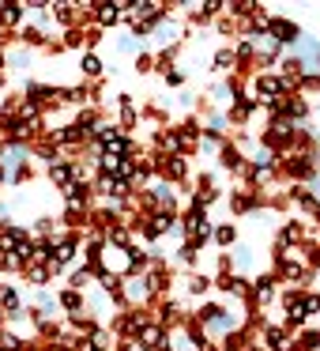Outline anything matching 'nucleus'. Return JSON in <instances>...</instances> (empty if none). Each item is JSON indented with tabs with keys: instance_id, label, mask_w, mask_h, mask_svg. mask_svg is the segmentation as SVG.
<instances>
[{
	"instance_id": "obj_1",
	"label": "nucleus",
	"mask_w": 320,
	"mask_h": 351,
	"mask_svg": "<svg viewBox=\"0 0 320 351\" xmlns=\"http://www.w3.org/2000/svg\"><path fill=\"white\" fill-rule=\"evenodd\" d=\"M286 95H294V84H286V80L279 76V72H256V76H249V99L260 102V110H271L279 99H286Z\"/></svg>"
},
{
	"instance_id": "obj_26",
	"label": "nucleus",
	"mask_w": 320,
	"mask_h": 351,
	"mask_svg": "<svg viewBox=\"0 0 320 351\" xmlns=\"http://www.w3.org/2000/svg\"><path fill=\"white\" fill-rule=\"evenodd\" d=\"M162 84H166L170 91H181V87H185V72H181V69H170V72H162Z\"/></svg>"
},
{
	"instance_id": "obj_33",
	"label": "nucleus",
	"mask_w": 320,
	"mask_h": 351,
	"mask_svg": "<svg viewBox=\"0 0 320 351\" xmlns=\"http://www.w3.org/2000/svg\"><path fill=\"white\" fill-rule=\"evenodd\" d=\"M317 76H320V53H317Z\"/></svg>"
},
{
	"instance_id": "obj_3",
	"label": "nucleus",
	"mask_w": 320,
	"mask_h": 351,
	"mask_svg": "<svg viewBox=\"0 0 320 351\" xmlns=\"http://www.w3.org/2000/svg\"><path fill=\"white\" fill-rule=\"evenodd\" d=\"M264 34H267V38H271L275 42V46H279V49H294L297 46V42H302V27H297L294 23V19H282V16H271V19H267V27H264Z\"/></svg>"
},
{
	"instance_id": "obj_4",
	"label": "nucleus",
	"mask_w": 320,
	"mask_h": 351,
	"mask_svg": "<svg viewBox=\"0 0 320 351\" xmlns=\"http://www.w3.org/2000/svg\"><path fill=\"white\" fill-rule=\"evenodd\" d=\"M181 234H185V242H196L200 250H204V242H211V234H215L207 212H185L181 215Z\"/></svg>"
},
{
	"instance_id": "obj_11",
	"label": "nucleus",
	"mask_w": 320,
	"mask_h": 351,
	"mask_svg": "<svg viewBox=\"0 0 320 351\" xmlns=\"http://www.w3.org/2000/svg\"><path fill=\"white\" fill-rule=\"evenodd\" d=\"M219 167L226 170V174H245V167H249V155H241V152H237V147L226 140V144L219 147Z\"/></svg>"
},
{
	"instance_id": "obj_2",
	"label": "nucleus",
	"mask_w": 320,
	"mask_h": 351,
	"mask_svg": "<svg viewBox=\"0 0 320 351\" xmlns=\"http://www.w3.org/2000/svg\"><path fill=\"white\" fill-rule=\"evenodd\" d=\"M305 295H309L305 287H286L279 295V302H282V328H302L305 321H309V313H305Z\"/></svg>"
},
{
	"instance_id": "obj_17",
	"label": "nucleus",
	"mask_w": 320,
	"mask_h": 351,
	"mask_svg": "<svg viewBox=\"0 0 320 351\" xmlns=\"http://www.w3.org/2000/svg\"><path fill=\"white\" fill-rule=\"evenodd\" d=\"M57 306H64L68 310V317H76V313H83V306H87V298H83V291H61L57 295Z\"/></svg>"
},
{
	"instance_id": "obj_25",
	"label": "nucleus",
	"mask_w": 320,
	"mask_h": 351,
	"mask_svg": "<svg viewBox=\"0 0 320 351\" xmlns=\"http://www.w3.org/2000/svg\"><path fill=\"white\" fill-rule=\"evenodd\" d=\"M31 178H34V167H31V162H23V167H16L8 174V185H27Z\"/></svg>"
},
{
	"instance_id": "obj_5",
	"label": "nucleus",
	"mask_w": 320,
	"mask_h": 351,
	"mask_svg": "<svg viewBox=\"0 0 320 351\" xmlns=\"http://www.w3.org/2000/svg\"><path fill=\"white\" fill-rule=\"evenodd\" d=\"M155 170H159L162 182H170V185L189 182V159H185V155H159L155 152Z\"/></svg>"
},
{
	"instance_id": "obj_23",
	"label": "nucleus",
	"mask_w": 320,
	"mask_h": 351,
	"mask_svg": "<svg viewBox=\"0 0 320 351\" xmlns=\"http://www.w3.org/2000/svg\"><path fill=\"white\" fill-rule=\"evenodd\" d=\"M317 91H320V76H317V72H305V76L294 84V95H302V99H305V95H317Z\"/></svg>"
},
{
	"instance_id": "obj_10",
	"label": "nucleus",
	"mask_w": 320,
	"mask_h": 351,
	"mask_svg": "<svg viewBox=\"0 0 320 351\" xmlns=\"http://www.w3.org/2000/svg\"><path fill=\"white\" fill-rule=\"evenodd\" d=\"M226 204H230V212L241 219V215H252V212L260 208V193H256V189H245V185H241V189H234V193L226 197Z\"/></svg>"
},
{
	"instance_id": "obj_7",
	"label": "nucleus",
	"mask_w": 320,
	"mask_h": 351,
	"mask_svg": "<svg viewBox=\"0 0 320 351\" xmlns=\"http://www.w3.org/2000/svg\"><path fill=\"white\" fill-rule=\"evenodd\" d=\"M297 245H305V223L286 219L279 227V234H275V253H290V250H297Z\"/></svg>"
},
{
	"instance_id": "obj_29",
	"label": "nucleus",
	"mask_w": 320,
	"mask_h": 351,
	"mask_svg": "<svg viewBox=\"0 0 320 351\" xmlns=\"http://www.w3.org/2000/svg\"><path fill=\"white\" fill-rule=\"evenodd\" d=\"M305 313H309V317L320 313V291H309V295H305Z\"/></svg>"
},
{
	"instance_id": "obj_31",
	"label": "nucleus",
	"mask_w": 320,
	"mask_h": 351,
	"mask_svg": "<svg viewBox=\"0 0 320 351\" xmlns=\"http://www.w3.org/2000/svg\"><path fill=\"white\" fill-rule=\"evenodd\" d=\"M117 351H147L139 340H117Z\"/></svg>"
},
{
	"instance_id": "obj_27",
	"label": "nucleus",
	"mask_w": 320,
	"mask_h": 351,
	"mask_svg": "<svg viewBox=\"0 0 320 351\" xmlns=\"http://www.w3.org/2000/svg\"><path fill=\"white\" fill-rule=\"evenodd\" d=\"M132 69H136L139 76H147V72L155 69V57H151V53H144V49H139V53H136V64H132Z\"/></svg>"
},
{
	"instance_id": "obj_30",
	"label": "nucleus",
	"mask_w": 320,
	"mask_h": 351,
	"mask_svg": "<svg viewBox=\"0 0 320 351\" xmlns=\"http://www.w3.org/2000/svg\"><path fill=\"white\" fill-rule=\"evenodd\" d=\"M139 46H144V42H136L129 34V38H117V49H121V53H139Z\"/></svg>"
},
{
	"instance_id": "obj_13",
	"label": "nucleus",
	"mask_w": 320,
	"mask_h": 351,
	"mask_svg": "<svg viewBox=\"0 0 320 351\" xmlns=\"http://www.w3.org/2000/svg\"><path fill=\"white\" fill-rule=\"evenodd\" d=\"M151 317H155V321H159V325L170 332V325H177V321H181L185 313H181V302H177V298H162V302H159V310H155Z\"/></svg>"
},
{
	"instance_id": "obj_18",
	"label": "nucleus",
	"mask_w": 320,
	"mask_h": 351,
	"mask_svg": "<svg viewBox=\"0 0 320 351\" xmlns=\"http://www.w3.org/2000/svg\"><path fill=\"white\" fill-rule=\"evenodd\" d=\"M16 42H23V46H46V31L34 27V23H23L16 31Z\"/></svg>"
},
{
	"instance_id": "obj_14",
	"label": "nucleus",
	"mask_w": 320,
	"mask_h": 351,
	"mask_svg": "<svg viewBox=\"0 0 320 351\" xmlns=\"http://www.w3.org/2000/svg\"><path fill=\"white\" fill-rule=\"evenodd\" d=\"M79 76H83V84H94V80L106 76V64H102L98 53H83L79 57Z\"/></svg>"
},
{
	"instance_id": "obj_24",
	"label": "nucleus",
	"mask_w": 320,
	"mask_h": 351,
	"mask_svg": "<svg viewBox=\"0 0 320 351\" xmlns=\"http://www.w3.org/2000/svg\"><path fill=\"white\" fill-rule=\"evenodd\" d=\"M4 69H16V72L31 69V53H27V49H12V53H8V64H4Z\"/></svg>"
},
{
	"instance_id": "obj_15",
	"label": "nucleus",
	"mask_w": 320,
	"mask_h": 351,
	"mask_svg": "<svg viewBox=\"0 0 320 351\" xmlns=\"http://www.w3.org/2000/svg\"><path fill=\"white\" fill-rule=\"evenodd\" d=\"M215 245H219L222 253H230V245H237V223L234 219H226V223H219V227H215Z\"/></svg>"
},
{
	"instance_id": "obj_6",
	"label": "nucleus",
	"mask_w": 320,
	"mask_h": 351,
	"mask_svg": "<svg viewBox=\"0 0 320 351\" xmlns=\"http://www.w3.org/2000/svg\"><path fill=\"white\" fill-rule=\"evenodd\" d=\"M256 336H260V343H264L267 351H290V348H294V336H290V328L271 325V321H264V325L256 328Z\"/></svg>"
},
{
	"instance_id": "obj_21",
	"label": "nucleus",
	"mask_w": 320,
	"mask_h": 351,
	"mask_svg": "<svg viewBox=\"0 0 320 351\" xmlns=\"http://www.w3.org/2000/svg\"><path fill=\"white\" fill-rule=\"evenodd\" d=\"M211 64H215V69H219V72H237V57H234V46H222L219 53L211 57Z\"/></svg>"
},
{
	"instance_id": "obj_32",
	"label": "nucleus",
	"mask_w": 320,
	"mask_h": 351,
	"mask_svg": "<svg viewBox=\"0 0 320 351\" xmlns=\"http://www.w3.org/2000/svg\"><path fill=\"white\" fill-rule=\"evenodd\" d=\"M219 31H222V34H230V31H237V23H234V19H230V16H226V12H222V16H219Z\"/></svg>"
},
{
	"instance_id": "obj_16",
	"label": "nucleus",
	"mask_w": 320,
	"mask_h": 351,
	"mask_svg": "<svg viewBox=\"0 0 320 351\" xmlns=\"http://www.w3.org/2000/svg\"><path fill=\"white\" fill-rule=\"evenodd\" d=\"M94 276H98V272H94L91 265H76V268L68 272V287H72V291H87V287L94 283Z\"/></svg>"
},
{
	"instance_id": "obj_20",
	"label": "nucleus",
	"mask_w": 320,
	"mask_h": 351,
	"mask_svg": "<svg viewBox=\"0 0 320 351\" xmlns=\"http://www.w3.org/2000/svg\"><path fill=\"white\" fill-rule=\"evenodd\" d=\"M200 261V245L196 242H181V250L174 253V261H170V265H185V268H192Z\"/></svg>"
},
{
	"instance_id": "obj_19",
	"label": "nucleus",
	"mask_w": 320,
	"mask_h": 351,
	"mask_svg": "<svg viewBox=\"0 0 320 351\" xmlns=\"http://www.w3.org/2000/svg\"><path fill=\"white\" fill-rule=\"evenodd\" d=\"M185 280H189L185 287H189V295H192V298H204L207 291H211V283H215L207 272H192V276H185Z\"/></svg>"
},
{
	"instance_id": "obj_8",
	"label": "nucleus",
	"mask_w": 320,
	"mask_h": 351,
	"mask_svg": "<svg viewBox=\"0 0 320 351\" xmlns=\"http://www.w3.org/2000/svg\"><path fill=\"white\" fill-rule=\"evenodd\" d=\"M256 114H260V102L245 95V99L230 102V110H226V121L234 125V129H249V121H252Z\"/></svg>"
},
{
	"instance_id": "obj_22",
	"label": "nucleus",
	"mask_w": 320,
	"mask_h": 351,
	"mask_svg": "<svg viewBox=\"0 0 320 351\" xmlns=\"http://www.w3.org/2000/svg\"><path fill=\"white\" fill-rule=\"evenodd\" d=\"M294 348L297 351H320V328H305V332H297Z\"/></svg>"
},
{
	"instance_id": "obj_28",
	"label": "nucleus",
	"mask_w": 320,
	"mask_h": 351,
	"mask_svg": "<svg viewBox=\"0 0 320 351\" xmlns=\"http://www.w3.org/2000/svg\"><path fill=\"white\" fill-rule=\"evenodd\" d=\"M61 46H64V49H83V31H79V27H76V31H64V42H61Z\"/></svg>"
},
{
	"instance_id": "obj_12",
	"label": "nucleus",
	"mask_w": 320,
	"mask_h": 351,
	"mask_svg": "<svg viewBox=\"0 0 320 351\" xmlns=\"http://www.w3.org/2000/svg\"><path fill=\"white\" fill-rule=\"evenodd\" d=\"M91 8V19L98 23V31H106V27H117L124 19V12H121V4H87Z\"/></svg>"
},
{
	"instance_id": "obj_9",
	"label": "nucleus",
	"mask_w": 320,
	"mask_h": 351,
	"mask_svg": "<svg viewBox=\"0 0 320 351\" xmlns=\"http://www.w3.org/2000/svg\"><path fill=\"white\" fill-rule=\"evenodd\" d=\"M0 313H4L8 321L27 317V306H23V295H19V287H12V283H0Z\"/></svg>"
},
{
	"instance_id": "obj_34",
	"label": "nucleus",
	"mask_w": 320,
	"mask_h": 351,
	"mask_svg": "<svg viewBox=\"0 0 320 351\" xmlns=\"http://www.w3.org/2000/svg\"><path fill=\"white\" fill-rule=\"evenodd\" d=\"M0 325H4V313H0Z\"/></svg>"
}]
</instances>
